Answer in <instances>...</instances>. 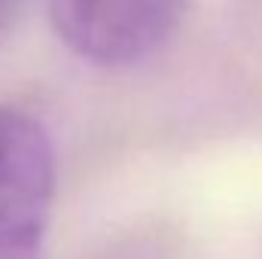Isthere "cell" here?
<instances>
[{"label":"cell","instance_id":"1","mask_svg":"<svg viewBox=\"0 0 262 259\" xmlns=\"http://www.w3.org/2000/svg\"><path fill=\"white\" fill-rule=\"evenodd\" d=\"M52 198L49 128L31 110L0 104V259H43Z\"/></svg>","mask_w":262,"mask_h":259},{"label":"cell","instance_id":"2","mask_svg":"<svg viewBox=\"0 0 262 259\" xmlns=\"http://www.w3.org/2000/svg\"><path fill=\"white\" fill-rule=\"evenodd\" d=\"M186 0H49L52 28L95 67L122 70L156 55L183 18Z\"/></svg>","mask_w":262,"mask_h":259},{"label":"cell","instance_id":"3","mask_svg":"<svg viewBox=\"0 0 262 259\" xmlns=\"http://www.w3.org/2000/svg\"><path fill=\"white\" fill-rule=\"evenodd\" d=\"M12 3H15V0H0V31H3V28H6V21H9Z\"/></svg>","mask_w":262,"mask_h":259},{"label":"cell","instance_id":"4","mask_svg":"<svg viewBox=\"0 0 262 259\" xmlns=\"http://www.w3.org/2000/svg\"><path fill=\"white\" fill-rule=\"evenodd\" d=\"M131 259H165V256H162L159 250H156V253H152V250H143V253H137V256H131Z\"/></svg>","mask_w":262,"mask_h":259}]
</instances>
